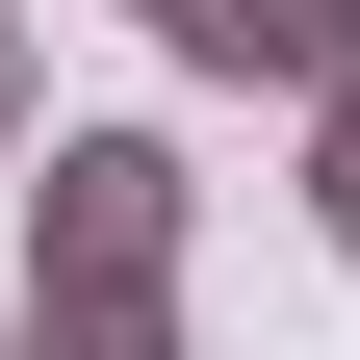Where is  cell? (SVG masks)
<instances>
[{
	"mask_svg": "<svg viewBox=\"0 0 360 360\" xmlns=\"http://www.w3.org/2000/svg\"><path fill=\"white\" fill-rule=\"evenodd\" d=\"M309 232L360 257V77H309Z\"/></svg>",
	"mask_w": 360,
	"mask_h": 360,
	"instance_id": "obj_3",
	"label": "cell"
},
{
	"mask_svg": "<svg viewBox=\"0 0 360 360\" xmlns=\"http://www.w3.org/2000/svg\"><path fill=\"white\" fill-rule=\"evenodd\" d=\"M26 129H52V77H26V26H0V155H26Z\"/></svg>",
	"mask_w": 360,
	"mask_h": 360,
	"instance_id": "obj_4",
	"label": "cell"
},
{
	"mask_svg": "<svg viewBox=\"0 0 360 360\" xmlns=\"http://www.w3.org/2000/svg\"><path fill=\"white\" fill-rule=\"evenodd\" d=\"M26 360H180V283H26Z\"/></svg>",
	"mask_w": 360,
	"mask_h": 360,
	"instance_id": "obj_2",
	"label": "cell"
},
{
	"mask_svg": "<svg viewBox=\"0 0 360 360\" xmlns=\"http://www.w3.org/2000/svg\"><path fill=\"white\" fill-rule=\"evenodd\" d=\"M26 283H180V129H26Z\"/></svg>",
	"mask_w": 360,
	"mask_h": 360,
	"instance_id": "obj_1",
	"label": "cell"
},
{
	"mask_svg": "<svg viewBox=\"0 0 360 360\" xmlns=\"http://www.w3.org/2000/svg\"><path fill=\"white\" fill-rule=\"evenodd\" d=\"M129 26H155V0H129Z\"/></svg>",
	"mask_w": 360,
	"mask_h": 360,
	"instance_id": "obj_5",
	"label": "cell"
}]
</instances>
